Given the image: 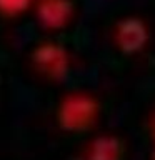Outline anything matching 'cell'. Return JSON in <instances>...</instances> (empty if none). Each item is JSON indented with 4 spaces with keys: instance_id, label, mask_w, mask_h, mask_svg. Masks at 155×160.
I'll list each match as a JSON object with an SVG mask.
<instances>
[{
    "instance_id": "1",
    "label": "cell",
    "mask_w": 155,
    "mask_h": 160,
    "mask_svg": "<svg viewBox=\"0 0 155 160\" xmlns=\"http://www.w3.org/2000/svg\"><path fill=\"white\" fill-rule=\"evenodd\" d=\"M100 115V102L93 93L88 92H68L60 98L55 110L57 125L63 132L80 133L87 132L97 123Z\"/></svg>"
},
{
    "instance_id": "2",
    "label": "cell",
    "mask_w": 155,
    "mask_h": 160,
    "mask_svg": "<svg viewBox=\"0 0 155 160\" xmlns=\"http://www.w3.org/2000/svg\"><path fill=\"white\" fill-rule=\"evenodd\" d=\"M30 67L38 77L48 82H62L70 73V53L62 43L53 40H42L28 53Z\"/></svg>"
},
{
    "instance_id": "3",
    "label": "cell",
    "mask_w": 155,
    "mask_h": 160,
    "mask_svg": "<svg viewBox=\"0 0 155 160\" xmlns=\"http://www.w3.org/2000/svg\"><path fill=\"white\" fill-rule=\"evenodd\" d=\"M112 42L125 57H135L142 53L150 42L148 23L140 15H125L113 25Z\"/></svg>"
},
{
    "instance_id": "4",
    "label": "cell",
    "mask_w": 155,
    "mask_h": 160,
    "mask_svg": "<svg viewBox=\"0 0 155 160\" xmlns=\"http://www.w3.org/2000/svg\"><path fill=\"white\" fill-rule=\"evenodd\" d=\"M77 17V5L73 0H37L35 18L45 32H63Z\"/></svg>"
},
{
    "instance_id": "5",
    "label": "cell",
    "mask_w": 155,
    "mask_h": 160,
    "mask_svg": "<svg viewBox=\"0 0 155 160\" xmlns=\"http://www.w3.org/2000/svg\"><path fill=\"white\" fill-rule=\"evenodd\" d=\"M127 142L117 133H100L85 145L82 160H123Z\"/></svg>"
},
{
    "instance_id": "6",
    "label": "cell",
    "mask_w": 155,
    "mask_h": 160,
    "mask_svg": "<svg viewBox=\"0 0 155 160\" xmlns=\"http://www.w3.org/2000/svg\"><path fill=\"white\" fill-rule=\"evenodd\" d=\"M33 2L35 0H0V17L15 18L27 12Z\"/></svg>"
},
{
    "instance_id": "7",
    "label": "cell",
    "mask_w": 155,
    "mask_h": 160,
    "mask_svg": "<svg viewBox=\"0 0 155 160\" xmlns=\"http://www.w3.org/2000/svg\"><path fill=\"white\" fill-rule=\"evenodd\" d=\"M150 132H152L153 138H155V110L152 112V117H150Z\"/></svg>"
},
{
    "instance_id": "8",
    "label": "cell",
    "mask_w": 155,
    "mask_h": 160,
    "mask_svg": "<svg viewBox=\"0 0 155 160\" xmlns=\"http://www.w3.org/2000/svg\"><path fill=\"white\" fill-rule=\"evenodd\" d=\"M150 160H155V148L152 150V155H150Z\"/></svg>"
}]
</instances>
